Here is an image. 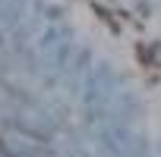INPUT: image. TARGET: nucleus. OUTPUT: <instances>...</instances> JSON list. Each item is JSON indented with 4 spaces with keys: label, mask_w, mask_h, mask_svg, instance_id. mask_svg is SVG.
<instances>
[]
</instances>
